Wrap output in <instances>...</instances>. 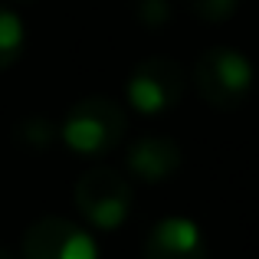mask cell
I'll list each match as a JSON object with an SVG mask.
<instances>
[{
  "label": "cell",
  "mask_w": 259,
  "mask_h": 259,
  "mask_svg": "<svg viewBox=\"0 0 259 259\" xmlns=\"http://www.w3.org/2000/svg\"><path fill=\"white\" fill-rule=\"evenodd\" d=\"M125 138V112L118 102L105 99V95H92L82 99L79 105L69 108L63 121V141L82 158H99L118 148Z\"/></svg>",
  "instance_id": "6da1fadb"
},
{
  "label": "cell",
  "mask_w": 259,
  "mask_h": 259,
  "mask_svg": "<svg viewBox=\"0 0 259 259\" xmlns=\"http://www.w3.org/2000/svg\"><path fill=\"white\" fill-rule=\"evenodd\" d=\"M194 82L207 105L230 112V108H240L246 102L249 89H253V69H249V59L243 53L217 46V50H207L197 56Z\"/></svg>",
  "instance_id": "7a4b0ae2"
},
{
  "label": "cell",
  "mask_w": 259,
  "mask_h": 259,
  "mask_svg": "<svg viewBox=\"0 0 259 259\" xmlns=\"http://www.w3.org/2000/svg\"><path fill=\"white\" fill-rule=\"evenodd\" d=\"M76 207L95 230H118L132 210V184L112 167H92L76 184Z\"/></svg>",
  "instance_id": "3957f363"
},
{
  "label": "cell",
  "mask_w": 259,
  "mask_h": 259,
  "mask_svg": "<svg viewBox=\"0 0 259 259\" xmlns=\"http://www.w3.org/2000/svg\"><path fill=\"white\" fill-rule=\"evenodd\" d=\"M125 92L141 115H161L184 99V69L167 56H148L132 69Z\"/></svg>",
  "instance_id": "277c9868"
},
{
  "label": "cell",
  "mask_w": 259,
  "mask_h": 259,
  "mask_svg": "<svg viewBox=\"0 0 259 259\" xmlns=\"http://www.w3.org/2000/svg\"><path fill=\"white\" fill-rule=\"evenodd\" d=\"M23 259H99L95 240L66 217H43L23 236Z\"/></svg>",
  "instance_id": "5b68a950"
},
{
  "label": "cell",
  "mask_w": 259,
  "mask_h": 259,
  "mask_svg": "<svg viewBox=\"0 0 259 259\" xmlns=\"http://www.w3.org/2000/svg\"><path fill=\"white\" fill-rule=\"evenodd\" d=\"M145 259H207L200 230L184 217H164L145 236Z\"/></svg>",
  "instance_id": "8992f818"
},
{
  "label": "cell",
  "mask_w": 259,
  "mask_h": 259,
  "mask_svg": "<svg viewBox=\"0 0 259 259\" xmlns=\"http://www.w3.org/2000/svg\"><path fill=\"white\" fill-rule=\"evenodd\" d=\"M181 164H184L181 145L171 141V138H164V135H148V138H138L125 151V167L135 177L148 181V184L167 181L171 174L181 171Z\"/></svg>",
  "instance_id": "52a82bcc"
},
{
  "label": "cell",
  "mask_w": 259,
  "mask_h": 259,
  "mask_svg": "<svg viewBox=\"0 0 259 259\" xmlns=\"http://www.w3.org/2000/svg\"><path fill=\"white\" fill-rule=\"evenodd\" d=\"M23 23H20V17L10 10V7L0 4V72L10 69L13 63L20 59V53H23Z\"/></svg>",
  "instance_id": "ba28073f"
},
{
  "label": "cell",
  "mask_w": 259,
  "mask_h": 259,
  "mask_svg": "<svg viewBox=\"0 0 259 259\" xmlns=\"http://www.w3.org/2000/svg\"><path fill=\"white\" fill-rule=\"evenodd\" d=\"M184 4L203 23H223V20H230L236 13L240 0H184Z\"/></svg>",
  "instance_id": "9c48e42d"
},
{
  "label": "cell",
  "mask_w": 259,
  "mask_h": 259,
  "mask_svg": "<svg viewBox=\"0 0 259 259\" xmlns=\"http://www.w3.org/2000/svg\"><path fill=\"white\" fill-rule=\"evenodd\" d=\"M53 135H56V128H53V121H43V118H30V121H20L17 128V138L23 141L30 151H43L46 145L53 141Z\"/></svg>",
  "instance_id": "30bf717a"
},
{
  "label": "cell",
  "mask_w": 259,
  "mask_h": 259,
  "mask_svg": "<svg viewBox=\"0 0 259 259\" xmlns=\"http://www.w3.org/2000/svg\"><path fill=\"white\" fill-rule=\"evenodd\" d=\"M135 13L145 26H164L171 20V0H135Z\"/></svg>",
  "instance_id": "8fae6325"
},
{
  "label": "cell",
  "mask_w": 259,
  "mask_h": 259,
  "mask_svg": "<svg viewBox=\"0 0 259 259\" xmlns=\"http://www.w3.org/2000/svg\"><path fill=\"white\" fill-rule=\"evenodd\" d=\"M0 259H13V256H10V253H7V249H4V246H0Z\"/></svg>",
  "instance_id": "7c38bea8"
},
{
  "label": "cell",
  "mask_w": 259,
  "mask_h": 259,
  "mask_svg": "<svg viewBox=\"0 0 259 259\" xmlns=\"http://www.w3.org/2000/svg\"><path fill=\"white\" fill-rule=\"evenodd\" d=\"M20 4H30V0H20Z\"/></svg>",
  "instance_id": "4fadbf2b"
}]
</instances>
